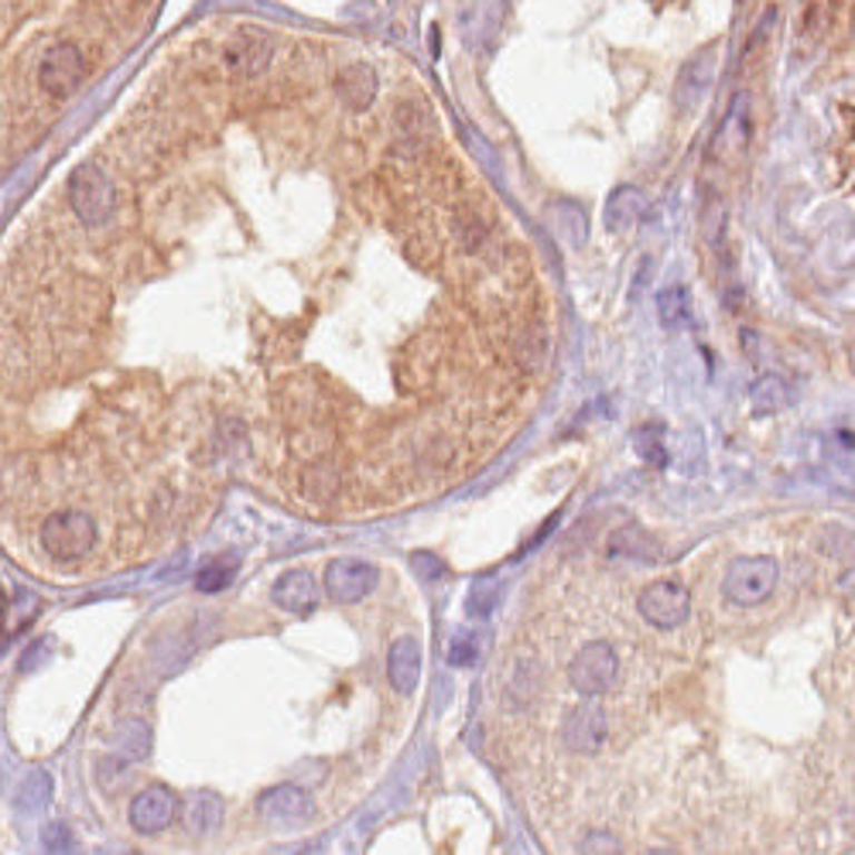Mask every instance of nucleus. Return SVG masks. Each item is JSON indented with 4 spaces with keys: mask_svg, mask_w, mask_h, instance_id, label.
Listing matches in <instances>:
<instances>
[{
    "mask_svg": "<svg viewBox=\"0 0 855 855\" xmlns=\"http://www.w3.org/2000/svg\"><path fill=\"white\" fill-rule=\"evenodd\" d=\"M376 579H380V572L370 561L336 558V561H328V568H325V596L332 602L353 606V602H363L376 589Z\"/></svg>",
    "mask_w": 855,
    "mask_h": 855,
    "instance_id": "39448f33",
    "label": "nucleus"
},
{
    "mask_svg": "<svg viewBox=\"0 0 855 855\" xmlns=\"http://www.w3.org/2000/svg\"><path fill=\"white\" fill-rule=\"evenodd\" d=\"M411 568L421 579H442L445 576V564L439 561V554H428V551L411 554Z\"/></svg>",
    "mask_w": 855,
    "mask_h": 855,
    "instance_id": "bb28decb",
    "label": "nucleus"
},
{
    "mask_svg": "<svg viewBox=\"0 0 855 855\" xmlns=\"http://www.w3.org/2000/svg\"><path fill=\"white\" fill-rule=\"evenodd\" d=\"M711 79H716V52L711 49H701L698 56H691L688 62H685V69H681V76H678V86H675V107L678 110H695L701 100H705V92H708V86H711Z\"/></svg>",
    "mask_w": 855,
    "mask_h": 855,
    "instance_id": "9d476101",
    "label": "nucleus"
},
{
    "mask_svg": "<svg viewBox=\"0 0 855 855\" xmlns=\"http://www.w3.org/2000/svg\"><path fill=\"white\" fill-rule=\"evenodd\" d=\"M647 209V199L637 193V188L623 185L616 188V193L609 196V206H606V219H609V229H627L633 226Z\"/></svg>",
    "mask_w": 855,
    "mask_h": 855,
    "instance_id": "f3484780",
    "label": "nucleus"
},
{
    "mask_svg": "<svg viewBox=\"0 0 855 855\" xmlns=\"http://www.w3.org/2000/svg\"><path fill=\"white\" fill-rule=\"evenodd\" d=\"M82 72H86V62H82L79 45L62 41V45H56V49H49V56L41 59L38 82H41L45 92H52V97H69V92L79 89Z\"/></svg>",
    "mask_w": 855,
    "mask_h": 855,
    "instance_id": "0eeeda50",
    "label": "nucleus"
},
{
    "mask_svg": "<svg viewBox=\"0 0 855 855\" xmlns=\"http://www.w3.org/2000/svg\"><path fill=\"white\" fill-rule=\"evenodd\" d=\"M45 845H49L52 852L59 848V852H69V832L62 828V825H49V828H45Z\"/></svg>",
    "mask_w": 855,
    "mask_h": 855,
    "instance_id": "cd10ccee",
    "label": "nucleus"
},
{
    "mask_svg": "<svg viewBox=\"0 0 855 855\" xmlns=\"http://www.w3.org/2000/svg\"><path fill=\"white\" fill-rule=\"evenodd\" d=\"M178 815V797L168 787H148L130 800V825L145 835L165 832Z\"/></svg>",
    "mask_w": 855,
    "mask_h": 855,
    "instance_id": "1a4fd4ad",
    "label": "nucleus"
},
{
    "mask_svg": "<svg viewBox=\"0 0 855 855\" xmlns=\"http://www.w3.org/2000/svg\"><path fill=\"white\" fill-rule=\"evenodd\" d=\"M609 554L653 564V561H660V541L653 534H647L640 524H627L609 538Z\"/></svg>",
    "mask_w": 855,
    "mask_h": 855,
    "instance_id": "dca6fc26",
    "label": "nucleus"
},
{
    "mask_svg": "<svg viewBox=\"0 0 855 855\" xmlns=\"http://www.w3.org/2000/svg\"><path fill=\"white\" fill-rule=\"evenodd\" d=\"M120 746L127 749V756H145V753L151 749V733H148V726L127 723V726L120 729Z\"/></svg>",
    "mask_w": 855,
    "mask_h": 855,
    "instance_id": "393cba45",
    "label": "nucleus"
},
{
    "mask_svg": "<svg viewBox=\"0 0 855 855\" xmlns=\"http://www.w3.org/2000/svg\"><path fill=\"white\" fill-rule=\"evenodd\" d=\"M780 579V568L770 554H749V558H736L726 568V579H723V596L733 606H759L767 602L777 589Z\"/></svg>",
    "mask_w": 855,
    "mask_h": 855,
    "instance_id": "f257e3e1",
    "label": "nucleus"
},
{
    "mask_svg": "<svg viewBox=\"0 0 855 855\" xmlns=\"http://www.w3.org/2000/svg\"><path fill=\"white\" fill-rule=\"evenodd\" d=\"M455 668H465V664H476L480 660V637L476 633H459L452 650H449Z\"/></svg>",
    "mask_w": 855,
    "mask_h": 855,
    "instance_id": "a878e982",
    "label": "nucleus"
},
{
    "mask_svg": "<svg viewBox=\"0 0 855 855\" xmlns=\"http://www.w3.org/2000/svg\"><path fill=\"white\" fill-rule=\"evenodd\" d=\"M561 739L579 756H596L606 743V711L592 698L576 705L561 723Z\"/></svg>",
    "mask_w": 855,
    "mask_h": 855,
    "instance_id": "6e6552de",
    "label": "nucleus"
},
{
    "mask_svg": "<svg viewBox=\"0 0 855 855\" xmlns=\"http://www.w3.org/2000/svg\"><path fill=\"white\" fill-rule=\"evenodd\" d=\"M787 384L780 376H759L756 384H753V391H749V404H753V411L756 414H774V411H780L784 404H787Z\"/></svg>",
    "mask_w": 855,
    "mask_h": 855,
    "instance_id": "6ab92c4d",
    "label": "nucleus"
},
{
    "mask_svg": "<svg viewBox=\"0 0 855 855\" xmlns=\"http://www.w3.org/2000/svg\"><path fill=\"white\" fill-rule=\"evenodd\" d=\"M236 568H240V558H236V554H223L219 561H209L203 572L196 576V589H199V592H219V589H226V586L233 582V576H236Z\"/></svg>",
    "mask_w": 855,
    "mask_h": 855,
    "instance_id": "aec40b11",
    "label": "nucleus"
},
{
    "mask_svg": "<svg viewBox=\"0 0 855 855\" xmlns=\"http://www.w3.org/2000/svg\"><path fill=\"white\" fill-rule=\"evenodd\" d=\"M616 678H620V657H616L612 643H606V640L586 643L576 653L572 668H568V685H572L576 695H582V698L606 695L616 685Z\"/></svg>",
    "mask_w": 855,
    "mask_h": 855,
    "instance_id": "f03ea898",
    "label": "nucleus"
},
{
    "mask_svg": "<svg viewBox=\"0 0 855 855\" xmlns=\"http://www.w3.org/2000/svg\"><path fill=\"white\" fill-rule=\"evenodd\" d=\"M69 203L86 226H100L114 213V185L97 165H82L69 178Z\"/></svg>",
    "mask_w": 855,
    "mask_h": 855,
    "instance_id": "20e7f679",
    "label": "nucleus"
},
{
    "mask_svg": "<svg viewBox=\"0 0 855 855\" xmlns=\"http://www.w3.org/2000/svg\"><path fill=\"white\" fill-rule=\"evenodd\" d=\"M387 678H391L394 691H401V695L417 688V681H421V643L414 637H401V640L391 643Z\"/></svg>",
    "mask_w": 855,
    "mask_h": 855,
    "instance_id": "ddd939ff",
    "label": "nucleus"
},
{
    "mask_svg": "<svg viewBox=\"0 0 855 855\" xmlns=\"http://www.w3.org/2000/svg\"><path fill=\"white\" fill-rule=\"evenodd\" d=\"M219 822H223V804L216 794H199L193 807H188V828L199 835H209Z\"/></svg>",
    "mask_w": 855,
    "mask_h": 855,
    "instance_id": "412c9836",
    "label": "nucleus"
},
{
    "mask_svg": "<svg viewBox=\"0 0 855 855\" xmlns=\"http://www.w3.org/2000/svg\"><path fill=\"white\" fill-rule=\"evenodd\" d=\"M637 606H640L643 620H647L650 627H657V630H675V627H681V623L688 620V612H691L688 589L678 586V582H671V579L647 586Z\"/></svg>",
    "mask_w": 855,
    "mask_h": 855,
    "instance_id": "423d86ee",
    "label": "nucleus"
},
{
    "mask_svg": "<svg viewBox=\"0 0 855 855\" xmlns=\"http://www.w3.org/2000/svg\"><path fill=\"white\" fill-rule=\"evenodd\" d=\"M660 435L664 432H660L657 424H643V428H637V432H633V449H637V455L647 465H664V462H668V449H664Z\"/></svg>",
    "mask_w": 855,
    "mask_h": 855,
    "instance_id": "4be33fe9",
    "label": "nucleus"
},
{
    "mask_svg": "<svg viewBox=\"0 0 855 855\" xmlns=\"http://www.w3.org/2000/svg\"><path fill=\"white\" fill-rule=\"evenodd\" d=\"M274 56V41L261 31H244L236 38L229 49H226V66L236 76H257Z\"/></svg>",
    "mask_w": 855,
    "mask_h": 855,
    "instance_id": "f8f14e48",
    "label": "nucleus"
},
{
    "mask_svg": "<svg viewBox=\"0 0 855 855\" xmlns=\"http://www.w3.org/2000/svg\"><path fill=\"white\" fill-rule=\"evenodd\" d=\"M336 89L350 110H366L376 97V72L363 62H353L336 76Z\"/></svg>",
    "mask_w": 855,
    "mask_h": 855,
    "instance_id": "2eb2a0df",
    "label": "nucleus"
},
{
    "mask_svg": "<svg viewBox=\"0 0 855 855\" xmlns=\"http://www.w3.org/2000/svg\"><path fill=\"white\" fill-rule=\"evenodd\" d=\"M657 318L664 328H685L691 325V295L681 284H671L657 295Z\"/></svg>",
    "mask_w": 855,
    "mask_h": 855,
    "instance_id": "a211bd4d",
    "label": "nucleus"
},
{
    "mask_svg": "<svg viewBox=\"0 0 855 855\" xmlns=\"http://www.w3.org/2000/svg\"><path fill=\"white\" fill-rule=\"evenodd\" d=\"M257 812L271 822H302L312 815V797H308V790H302L295 784H281V787L261 794Z\"/></svg>",
    "mask_w": 855,
    "mask_h": 855,
    "instance_id": "9b49d317",
    "label": "nucleus"
},
{
    "mask_svg": "<svg viewBox=\"0 0 855 855\" xmlns=\"http://www.w3.org/2000/svg\"><path fill=\"white\" fill-rule=\"evenodd\" d=\"M579 852H616V838L609 835H592L579 845Z\"/></svg>",
    "mask_w": 855,
    "mask_h": 855,
    "instance_id": "c85d7f7f",
    "label": "nucleus"
},
{
    "mask_svg": "<svg viewBox=\"0 0 855 855\" xmlns=\"http://www.w3.org/2000/svg\"><path fill=\"white\" fill-rule=\"evenodd\" d=\"M493 599H497V582L487 576V579H480L476 586H472V592H469V616H490L493 612Z\"/></svg>",
    "mask_w": 855,
    "mask_h": 855,
    "instance_id": "5701e85b",
    "label": "nucleus"
},
{
    "mask_svg": "<svg viewBox=\"0 0 855 855\" xmlns=\"http://www.w3.org/2000/svg\"><path fill=\"white\" fill-rule=\"evenodd\" d=\"M49 794H52V780L45 777V774H31L28 780H24V787H21V807H28V812H35V807H41L45 800H49Z\"/></svg>",
    "mask_w": 855,
    "mask_h": 855,
    "instance_id": "b1692460",
    "label": "nucleus"
},
{
    "mask_svg": "<svg viewBox=\"0 0 855 855\" xmlns=\"http://www.w3.org/2000/svg\"><path fill=\"white\" fill-rule=\"evenodd\" d=\"M315 599H318V589H315V579L308 572H288V576H281L277 586H274V602L284 612L308 616L315 609Z\"/></svg>",
    "mask_w": 855,
    "mask_h": 855,
    "instance_id": "4468645a",
    "label": "nucleus"
},
{
    "mask_svg": "<svg viewBox=\"0 0 855 855\" xmlns=\"http://www.w3.org/2000/svg\"><path fill=\"white\" fill-rule=\"evenodd\" d=\"M41 548L56 561H76L97 548V524L79 510L56 513L41 524Z\"/></svg>",
    "mask_w": 855,
    "mask_h": 855,
    "instance_id": "7ed1b4c3",
    "label": "nucleus"
}]
</instances>
